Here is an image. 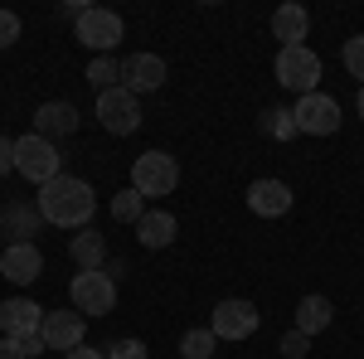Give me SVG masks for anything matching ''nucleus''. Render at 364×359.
I'll use <instances>...</instances> for the list:
<instances>
[{
    "instance_id": "19",
    "label": "nucleus",
    "mask_w": 364,
    "mask_h": 359,
    "mask_svg": "<svg viewBox=\"0 0 364 359\" xmlns=\"http://www.w3.org/2000/svg\"><path fill=\"white\" fill-rule=\"evenodd\" d=\"M331 321H336V306L326 301V296H301L296 301V331L301 335H321Z\"/></svg>"
},
{
    "instance_id": "9",
    "label": "nucleus",
    "mask_w": 364,
    "mask_h": 359,
    "mask_svg": "<svg viewBox=\"0 0 364 359\" xmlns=\"http://www.w3.org/2000/svg\"><path fill=\"white\" fill-rule=\"evenodd\" d=\"M257 326H262V316H257V306L243 301V296L219 301V306H214V316H209V331L219 335V340H248Z\"/></svg>"
},
{
    "instance_id": "14",
    "label": "nucleus",
    "mask_w": 364,
    "mask_h": 359,
    "mask_svg": "<svg viewBox=\"0 0 364 359\" xmlns=\"http://www.w3.org/2000/svg\"><path fill=\"white\" fill-rule=\"evenodd\" d=\"M248 209L257 219H282L291 209V190L287 180H252L248 185Z\"/></svg>"
},
{
    "instance_id": "17",
    "label": "nucleus",
    "mask_w": 364,
    "mask_h": 359,
    "mask_svg": "<svg viewBox=\"0 0 364 359\" xmlns=\"http://www.w3.org/2000/svg\"><path fill=\"white\" fill-rule=\"evenodd\" d=\"M175 233H180V228H175V214H170V209H146L141 223H136V243H141V248H151V252L170 248Z\"/></svg>"
},
{
    "instance_id": "6",
    "label": "nucleus",
    "mask_w": 364,
    "mask_h": 359,
    "mask_svg": "<svg viewBox=\"0 0 364 359\" xmlns=\"http://www.w3.org/2000/svg\"><path fill=\"white\" fill-rule=\"evenodd\" d=\"M277 83L287 87V92H296V97H306V92H316V83H321V58L311 54L306 44H296V49H277Z\"/></svg>"
},
{
    "instance_id": "8",
    "label": "nucleus",
    "mask_w": 364,
    "mask_h": 359,
    "mask_svg": "<svg viewBox=\"0 0 364 359\" xmlns=\"http://www.w3.org/2000/svg\"><path fill=\"white\" fill-rule=\"evenodd\" d=\"M97 122H102L112 136H132V132H141V97L127 92V87L97 92Z\"/></svg>"
},
{
    "instance_id": "13",
    "label": "nucleus",
    "mask_w": 364,
    "mask_h": 359,
    "mask_svg": "<svg viewBox=\"0 0 364 359\" xmlns=\"http://www.w3.org/2000/svg\"><path fill=\"white\" fill-rule=\"evenodd\" d=\"M39 272H44V252L34 248V243H10V248L0 252V277H5V282L29 286Z\"/></svg>"
},
{
    "instance_id": "23",
    "label": "nucleus",
    "mask_w": 364,
    "mask_h": 359,
    "mask_svg": "<svg viewBox=\"0 0 364 359\" xmlns=\"http://www.w3.org/2000/svg\"><path fill=\"white\" fill-rule=\"evenodd\" d=\"M141 214H146V199H141L136 190H122V194H112V219H117V223H132V228H136V223H141Z\"/></svg>"
},
{
    "instance_id": "1",
    "label": "nucleus",
    "mask_w": 364,
    "mask_h": 359,
    "mask_svg": "<svg viewBox=\"0 0 364 359\" xmlns=\"http://www.w3.org/2000/svg\"><path fill=\"white\" fill-rule=\"evenodd\" d=\"M34 209H39V219L54 223V228H92V214H97V194H92V185L87 180H78V175H58V180H49L44 190H39V199H34Z\"/></svg>"
},
{
    "instance_id": "32",
    "label": "nucleus",
    "mask_w": 364,
    "mask_h": 359,
    "mask_svg": "<svg viewBox=\"0 0 364 359\" xmlns=\"http://www.w3.org/2000/svg\"><path fill=\"white\" fill-rule=\"evenodd\" d=\"M25 355H29V359L44 355V340H39V335H29V340H25Z\"/></svg>"
},
{
    "instance_id": "15",
    "label": "nucleus",
    "mask_w": 364,
    "mask_h": 359,
    "mask_svg": "<svg viewBox=\"0 0 364 359\" xmlns=\"http://www.w3.org/2000/svg\"><path fill=\"white\" fill-rule=\"evenodd\" d=\"M78 107L73 102H44V107L34 112V136H44V141H58V136H73L78 132Z\"/></svg>"
},
{
    "instance_id": "24",
    "label": "nucleus",
    "mask_w": 364,
    "mask_h": 359,
    "mask_svg": "<svg viewBox=\"0 0 364 359\" xmlns=\"http://www.w3.org/2000/svg\"><path fill=\"white\" fill-rule=\"evenodd\" d=\"M257 127H262L267 136H277V141H291V136H301V132H296V117H291V112H282V107H267V112H262V122H257Z\"/></svg>"
},
{
    "instance_id": "26",
    "label": "nucleus",
    "mask_w": 364,
    "mask_h": 359,
    "mask_svg": "<svg viewBox=\"0 0 364 359\" xmlns=\"http://www.w3.org/2000/svg\"><path fill=\"white\" fill-rule=\"evenodd\" d=\"M277 350H282L287 359H306V355H311V335H301L296 326H291V331L282 335V345H277Z\"/></svg>"
},
{
    "instance_id": "11",
    "label": "nucleus",
    "mask_w": 364,
    "mask_h": 359,
    "mask_svg": "<svg viewBox=\"0 0 364 359\" xmlns=\"http://www.w3.org/2000/svg\"><path fill=\"white\" fill-rule=\"evenodd\" d=\"M170 78V68H166V58L161 54H132V58H122V87L127 92H156V87Z\"/></svg>"
},
{
    "instance_id": "21",
    "label": "nucleus",
    "mask_w": 364,
    "mask_h": 359,
    "mask_svg": "<svg viewBox=\"0 0 364 359\" xmlns=\"http://www.w3.org/2000/svg\"><path fill=\"white\" fill-rule=\"evenodd\" d=\"M214 350H219V335L209 331V326L180 335V355H185V359H214Z\"/></svg>"
},
{
    "instance_id": "2",
    "label": "nucleus",
    "mask_w": 364,
    "mask_h": 359,
    "mask_svg": "<svg viewBox=\"0 0 364 359\" xmlns=\"http://www.w3.org/2000/svg\"><path fill=\"white\" fill-rule=\"evenodd\" d=\"M73 39H78L83 49H92V58H102V54H112L117 44L127 39V25H122L117 10H97V5H87L83 15L73 20Z\"/></svg>"
},
{
    "instance_id": "31",
    "label": "nucleus",
    "mask_w": 364,
    "mask_h": 359,
    "mask_svg": "<svg viewBox=\"0 0 364 359\" xmlns=\"http://www.w3.org/2000/svg\"><path fill=\"white\" fill-rule=\"evenodd\" d=\"M63 359H107V350H87V345H78V350H68Z\"/></svg>"
},
{
    "instance_id": "16",
    "label": "nucleus",
    "mask_w": 364,
    "mask_h": 359,
    "mask_svg": "<svg viewBox=\"0 0 364 359\" xmlns=\"http://www.w3.org/2000/svg\"><path fill=\"white\" fill-rule=\"evenodd\" d=\"M306 29H311V10H306V5H296V0H287L277 15H272V34L282 39V49L306 44Z\"/></svg>"
},
{
    "instance_id": "5",
    "label": "nucleus",
    "mask_w": 364,
    "mask_h": 359,
    "mask_svg": "<svg viewBox=\"0 0 364 359\" xmlns=\"http://www.w3.org/2000/svg\"><path fill=\"white\" fill-rule=\"evenodd\" d=\"M68 301L78 316H112L117 311V277L107 272H78L68 286Z\"/></svg>"
},
{
    "instance_id": "29",
    "label": "nucleus",
    "mask_w": 364,
    "mask_h": 359,
    "mask_svg": "<svg viewBox=\"0 0 364 359\" xmlns=\"http://www.w3.org/2000/svg\"><path fill=\"white\" fill-rule=\"evenodd\" d=\"M0 359H29V355H25V340H15V335H0Z\"/></svg>"
},
{
    "instance_id": "10",
    "label": "nucleus",
    "mask_w": 364,
    "mask_h": 359,
    "mask_svg": "<svg viewBox=\"0 0 364 359\" xmlns=\"http://www.w3.org/2000/svg\"><path fill=\"white\" fill-rule=\"evenodd\" d=\"M83 331H87V316H78V311H44V331H39V340H44V350H78L83 345Z\"/></svg>"
},
{
    "instance_id": "18",
    "label": "nucleus",
    "mask_w": 364,
    "mask_h": 359,
    "mask_svg": "<svg viewBox=\"0 0 364 359\" xmlns=\"http://www.w3.org/2000/svg\"><path fill=\"white\" fill-rule=\"evenodd\" d=\"M68 257L78 262V272H102V262H107V238H102L97 228H78L73 243H68Z\"/></svg>"
},
{
    "instance_id": "27",
    "label": "nucleus",
    "mask_w": 364,
    "mask_h": 359,
    "mask_svg": "<svg viewBox=\"0 0 364 359\" xmlns=\"http://www.w3.org/2000/svg\"><path fill=\"white\" fill-rule=\"evenodd\" d=\"M20 39V15L15 10H0V49H10Z\"/></svg>"
},
{
    "instance_id": "4",
    "label": "nucleus",
    "mask_w": 364,
    "mask_h": 359,
    "mask_svg": "<svg viewBox=\"0 0 364 359\" xmlns=\"http://www.w3.org/2000/svg\"><path fill=\"white\" fill-rule=\"evenodd\" d=\"M175 185H180V166H175L170 151H146V156H136V166H132V190H136L141 199L175 194Z\"/></svg>"
},
{
    "instance_id": "3",
    "label": "nucleus",
    "mask_w": 364,
    "mask_h": 359,
    "mask_svg": "<svg viewBox=\"0 0 364 359\" xmlns=\"http://www.w3.org/2000/svg\"><path fill=\"white\" fill-rule=\"evenodd\" d=\"M58 166H63V156H58V146H54V141L34 136V132L15 141V170L25 175L29 185H39V190H44L49 180H58V175H63Z\"/></svg>"
},
{
    "instance_id": "25",
    "label": "nucleus",
    "mask_w": 364,
    "mask_h": 359,
    "mask_svg": "<svg viewBox=\"0 0 364 359\" xmlns=\"http://www.w3.org/2000/svg\"><path fill=\"white\" fill-rule=\"evenodd\" d=\"M340 58H345L350 78H360V83H364V34H355V39H345V49H340Z\"/></svg>"
},
{
    "instance_id": "12",
    "label": "nucleus",
    "mask_w": 364,
    "mask_h": 359,
    "mask_svg": "<svg viewBox=\"0 0 364 359\" xmlns=\"http://www.w3.org/2000/svg\"><path fill=\"white\" fill-rule=\"evenodd\" d=\"M0 331L15 335V340L39 335V331H44V306L29 301V296H10V301H0Z\"/></svg>"
},
{
    "instance_id": "30",
    "label": "nucleus",
    "mask_w": 364,
    "mask_h": 359,
    "mask_svg": "<svg viewBox=\"0 0 364 359\" xmlns=\"http://www.w3.org/2000/svg\"><path fill=\"white\" fill-rule=\"evenodd\" d=\"M10 170H15V141L0 136V175H10Z\"/></svg>"
},
{
    "instance_id": "33",
    "label": "nucleus",
    "mask_w": 364,
    "mask_h": 359,
    "mask_svg": "<svg viewBox=\"0 0 364 359\" xmlns=\"http://www.w3.org/2000/svg\"><path fill=\"white\" fill-rule=\"evenodd\" d=\"M360 117H364V83H360Z\"/></svg>"
},
{
    "instance_id": "28",
    "label": "nucleus",
    "mask_w": 364,
    "mask_h": 359,
    "mask_svg": "<svg viewBox=\"0 0 364 359\" xmlns=\"http://www.w3.org/2000/svg\"><path fill=\"white\" fill-rule=\"evenodd\" d=\"M107 359H146V345L141 340H117V345H107Z\"/></svg>"
},
{
    "instance_id": "22",
    "label": "nucleus",
    "mask_w": 364,
    "mask_h": 359,
    "mask_svg": "<svg viewBox=\"0 0 364 359\" xmlns=\"http://www.w3.org/2000/svg\"><path fill=\"white\" fill-rule=\"evenodd\" d=\"M87 83L97 87V92H107V87H122V58H112V54L92 58V63H87Z\"/></svg>"
},
{
    "instance_id": "20",
    "label": "nucleus",
    "mask_w": 364,
    "mask_h": 359,
    "mask_svg": "<svg viewBox=\"0 0 364 359\" xmlns=\"http://www.w3.org/2000/svg\"><path fill=\"white\" fill-rule=\"evenodd\" d=\"M39 209H25V204H15V209H5L0 214V228H10L15 233V243H29V233H39Z\"/></svg>"
},
{
    "instance_id": "7",
    "label": "nucleus",
    "mask_w": 364,
    "mask_h": 359,
    "mask_svg": "<svg viewBox=\"0 0 364 359\" xmlns=\"http://www.w3.org/2000/svg\"><path fill=\"white\" fill-rule=\"evenodd\" d=\"M291 117H296V132L301 136H336L340 132V102L331 92H321V87L306 92V97H296Z\"/></svg>"
}]
</instances>
